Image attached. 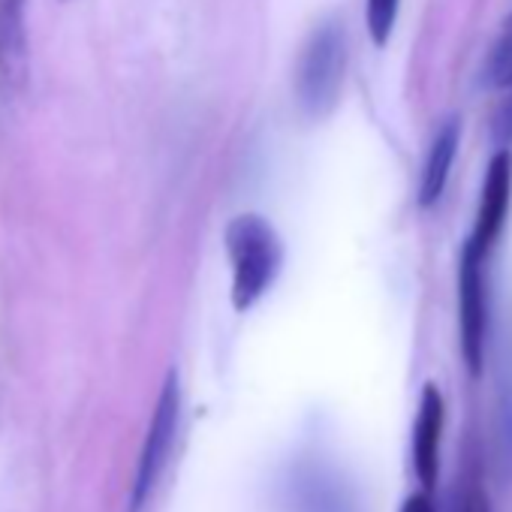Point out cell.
<instances>
[{"instance_id": "3", "label": "cell", "mask_w": 512, "mask_h": 512, "mask_svg": "<svg viewBox=\"0 0 512 512\" xmlns=\"http://www.w3.org/2000/svg\"><path fill=\"white\" fill-rule=\"evenodd\" d=\"M178 419H181V383L178 374L169 371L163 380V389L157 395V407L139 452V464H136V476H133V488H130V506L127 512H142L166 470V461L172 455V443L178 434Z\"/></svg>"}, {"instance_id": "8", "label": "cell", "mask_w": 512, "mask_h": 512, "mask_svg": "<svg viewBox=\"0 0 512 512\" xmlns=\"http://www.w3.org/2000/svg\"><path fill=\"white\" fill-rule=\"evenodd\" d=\"M458 142H461V124L452 118V121H446L437 130V136L431 142V151L425 157L422 184H419V205L422 208L434 205L443 196L449 172H452V163H455V154H458Z\"/></svg>"}, {"instance_id": "2", "label": "cell", "mask_w": 512, "mask_h": 512, "mask_svg": "<svg viewBox=\"0 0 512 512\" xmlns=\"http://www.w3.org/2000/svg\"><path fill=\"white\" fill-rule=\"evenodd\" d=\"M347 70V40L341 25L329 22L311 34L296 67V97L308 118H326L341 94Z\"/></svg>"}, {"instance_id": "10", "label": "cell", "mask_w": 512, "mask_h": 512, "mask_svg": "<svg viewBox=\"0 0 512 512\" xmlns=\"http://www.w3.org/2000/svg\"><path fill=\"white\" fill-rule=\"evenodd\" d=\"M482 85H488V88H509L512 85V34L503 37L491 49V55L482 67Z\"/></svg>"}, {"instance_id": "5", "label": "cell", "mask_w": 512, "mask_h": 512, "mask_svg": "<svg viewBox=\"0 0 512 512\" xmlns=\"http://www.w3.org/2000/svg\"><path fill=\"white\" fill-rule=\"evenodd\" d=\"M509 202H512V154L500 151L491 157V163L485 169L476 223L467 238V244H473L482 256H488L491 247L497 244L506 214H509Z\"/></svg>"}, {"instance_id": "12", "label": "cell", "mask_w": 512, "mask_h": 512, "mask_svg": "<svg viewBox=\"0 0 512 512\" xmlns=\"http://www.w3.org/2000/svg\"><path fill=\"white\" fill-rule=\"evenodd\" d=\"M401 512H437V506H434V500H431V491H416V494H410L404 503H401Z\"/></svg>"}, {"instance_id": "9", "label": "cell", "mask_w": 512, "mask_h": 512, "mask_svg": "<svg viewBox=\"0 0 512 512\" xmlns=\"http://www.w3.org/2000/svg\"><path fill=\"white\" fill-rule=\"evenodd\" d=\"M398 10H401V0H368L365 4V25H368L374 46L389 43L395 22H398Z\"/></svg>"}, {"instance_id": "4", "label": "cell", "mask_w": 512, "mask_h": 512, "mask_svg": "<svg viewBox=\"0 0 512 512\" xmlns=\"http://www.w3.org/2000/svg\"><path fill=\"white\" fill-rule=\"evenodd\" d=\"M485 256L464 244L458 263V335H461V356L473 377L482 374L485 365V344H488V296H485Z\"/></svg>"}, {"instance_id": "1", "label": "cell", "mask_w": 512, "mask_h": 512, "mask_svg": "<svg viewBox=\"0 0 512 512\" xmlns=\"http://www.w3.org/2000/svg\"><path fill=\"white\" fill-rule=\"evenodd\" d=\"M226 256L232 266V308L244 314L278 281L284 244L266 217L241 214L226 226Z\"/></svg>"}, {"instance_id": "6", "label": "cell", "mask_w": 512, "mask_h": 512, "mask_svg": "<svg viewBox=\"0 0 512 512\" xmlns=\"http://www.w3.org/2000/svg\"><path fill=\"white\" fill-rule=\"evenodd\" d=\"M31 73L28 0H0V91L19 97Z\"/></svg>"}, {"instance_id": "11", "label": "cell", "mask_w": 512, "mask_h": 512, "mask_svg": "<svg viewBox=\"0 0 512 512\" xmlns=\"http://www.w3.org/2000/svg\"><path fill=\"white\" fill-rule=\"evenodd\" d=\"M455 512H491L488 506V494L479 485L476 476H467V482L458 488V500H455Z\"/></svg>"}, {"instance_id": "7", "label": "cell", "mask_w": 512, "mask_h": 512, "mask_svg": "<svg viewBox=\"0 0 512 512\" xmlns=\"http://www.w3.org/2000/svg\"><path fill=\"white\" fill-rule=\"evenodd\" d=\"M443 419L446 404L434 383L422 389L416 425H413V470L425 491H434L440 473V440H443Z\"/></svg>"}]
</instances>
